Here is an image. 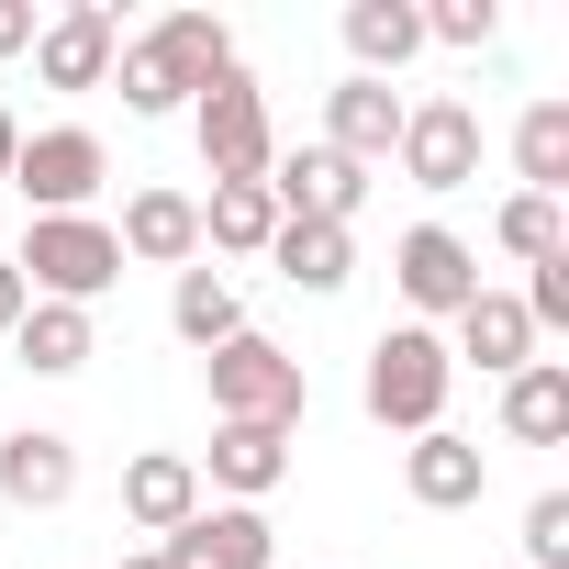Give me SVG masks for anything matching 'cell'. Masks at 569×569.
<instances>
[{
	"label": "cell",
	"mask_w": 569,
	"mask_h": 569,
	"mask_svg": "<svg viewBox=\"0 0 569 569\" xmlns=\"http://www.w3.org/2000/svg\"><path fill=\"white\" fill-rule=\"evenodd\" d=\"M223 68H234V34H223V12H168L157 34H134V46L112 57V79H123V112H146V123L190 112V101H201Z\"/></svg>",
	"instance_id": "1"
},
{
	"label": "cell",
	"mask_w": 569,
	"mask_h": 569,
	"mask_svg": "<svg viewBox=\"0 0 569 569\" xmlns=\"http://www.w3.org/2000/svg\"><path fill=\"white\" fill-rule=\"evenodd\" d=\"M447 391H458V358H447L436 325H391V336L369 347V380H358L369 425H391V436H436V425H447Z\"/></svg>",
	"instance_id": "2"
},
{
	"label": "cell",
	"mask_w": 569,
	"mask_h": 569,
	"mask_svg": "<svg viewBox=\"0 0 569 569\" xmlns=\"http://www.w3.org/2000/svg\"><path fill=\"white\" fill-rule=\"evenodd\" d=\"M201 380H212V425H279V436H302V413H313L302 358H291V347H268L257 325H246L234 347H212Z\"/></svg>",
	"instance_id": "3"
},
{
	"label": "cell",
	"mask_w": 569,
	"mask_h": 569,
	"mask_svg": "<svg viewBox=\"0 0 569 569\" xmlns=\"http://www.w3.org/2000/svg\"><path fill=\"white\" fill-rule=\"evenodd\" d=\"M12 268H23V291H34V302H79V313H90L112 279H123V246H112L101 212H46V223L23 234Z\"/></svg>",
	"instance_id": "4"
},
{
	"label": "cell",
	"mask_w": 569,
	"mask_h": 569,
	"mask_svg": "<svg viewBox=\"0 0 569 569\" xmlns=\"http://www.w3.org/2000/svg\"><path fill=\"white\" fill-rule=\"evenodd\" d=\"M190 134H201V168H212V179H268V157H279L268 90H257L246 68H223V79L190 101Z\"/></svg>",
	"instance_id": "5"
},
{
	"label": "cell",
	"mask_w": 569,
	"mask_h": 569,
	"mask_svg": "<svg viewBox=\"0 0 569 569\" xmlns=\"http://www.w3.org/2000/svg\"><path fill=\"white\" fill-rule=\"evenodd\" d=\"M391 279H402V302H413V325H458L491 279H480V246L469 234H447V223H413L402 246H391Z\"/></svg>",
	"instance_id": "6"
},
{
	"label": "cell",
	"mask_w": 569,
	"mask_h": 569,
	"mask_svg": "<svg viewBox=\"0 0 569 569\" xmlns=\"http://www.w3.org/2000/svg\"><path fill=\"white\" fill-rule=\"evenodd\" d=\"M101 179H112V146H101L90 123H46V134H23V157H12V190L34 201V223H46V212H90Z\"/></svg>",
	"instance_id": "7"
},
{
	"label": "cell",
	"mask_w": 569,
	"mask_h": 569,
	"mask_svg": "<svg viewBox=\"0 0 569 569\" xmlns=\"http://www.w3.org/2000/svg\"><path fill=\"white\" fill-rule=\"evenodd\" d=\"M402 179L413 190H469L480 179V112L469 101H402Z\"/></svg>",
	"instance_id": "8"
},
{
	"label": "cell",
	"mask_w": 569,
	"mask_h": 569,
	"mask_svg": "<svg viewBox=\"0 0 569 569\" xmlns=\"http://www.w3.org/2000/svg\"><path fill=\"white\" fill-rule=\"evenodd\" d=\"M268 201H279V223H358L369 168H347V157L313 134V146H291V157H268Z\"/></svg>",
	"instance_id": "9"
},
{
	"label": "cell",
	"mask_w": 569,
	"mask_h": 569,
	"mask_svg": "<svg viewBox=\"0 0 569 569\" xmlns=\"http://www.w3.org/2000/svg\"><path fill=\"white\" fill-rule=\"evenodd\" d=\"M112 57H123V23L101 12V0H68V12L34 23V79H46V90H101Z\"/></svg>",
	"instance_id": "10"
},
{
	"label": "cell",
	"mask_w": 569,
	"mask_h": 569,
	"mask_svg": "<svg viewBox=\"0 0 569 569\" xmlns=\"http://www.w3.org/2000/svg\"><path fill=\"white\" fill-rule=\"evenodd\" d=\"M190 469H201L223 502L257 513L279 480H291V436H279V425H212V458H190Z\"/></svg>",
	"instance_id": "11"
},
{
	"label": "cell",
	"mask_w": 569,
	"mask_h": 569,
	"mask_svg": "<svg viewBox=\"0 0 569 569\" xmlns=\"http://www.w3.org/2000/svg\"><path fill=\"white\" fill-rule=\"evenodd\" d=\"M325 146H336L347 168H391V146H402V90H391V79L325 90Z\"/></svg>",
	"instance_id": "12"
},
{
	"label": "cell",
	"mask_w": 569,
	"mask_h": 569,
	"mask_svg": "<svg viewBox=\"0 0 569 569\" xmlns=\"http://www.w3.org/2000/svg\"><path fill=\"white\" fill-rule=\"evenodd\" d=\"M157 558H168V569H268V513H246V502H201L179 536H157Z\"/></svg>",
	"instance_id": "13"
},
{
	"label": "cell",
	"mask_w": 569,
	"mask_h": 569,
	"mask_svg": "<svg viewBox=\"0 0 569 569\" xmlns=\"http://www.w3.org/2000/svg\"><path fill=\"white\" fill-rule=\"evenodd\" d=\"M112 246H123L134 268H190V257H201V201H190V190H134L123 223H112Z\"/></svg>",
	"instance_id": "14"
},
{
	"label": "cell",
	"mask_w": 569,
	"mask_h": 569,
	"mask_svg": "<svg viewBox=\"0 0 569 569\" xmlns=\"http://www.w3.org/2000/svg\"><path fill=\"white\" fill-rule=\"evenodd\" d=\"M480 480H491L480 436H447V425H436V436H413V447H402V491H413L425 513H469V502H480Z\"/></svg>",
	"instance_id": "15"
},
{
	"label": "cell",
	"mask_w": 569,
	"mask_h": 569,
	"mask_svg": "<svg viewBox=\"0 0 569 569\" xmlns=\"http://www.w3.org/2000/svg\"><path fill=\"white\" fill-rule=\"evenodd\" d=\"M79 491V447L57 425H23V436H0V502H23V513H57Z\"/></svg>",
	"instance_id": "16"
},
{
	"label": "cell",
	"mask_w": 569,
	"mask_h": 569,
	"mask_svg": "<svg viewBox=\"0 0 569 569\" xmlns=\"http://www.w3.org/2000/svg\"><path fill=\"white\" fill-rule=\"evenodd\" d=\"M458 369H480V380H513L525 358H536V325H525V302L513 291H480L469 313H458V347H447Z\"/></svg>",
	"instance_id": "17"
},
{
	"label": "cell",
	"mask_w": 569,
	"mask_h": 569,
	"mask_svg": "<svg viewBox=\"0 0 569 569\" xmlns=\"http://www.w3.org/2000/svg\"><path fill=\"white\" fill-rule=\"evenodd\" d=\"M201 513V469L179 458V447H146L134 469H123V525H146V536H179Z\"/></svg>",
	"instance_id": "18"
},
{
	"label": "cell",
	"mask_w": 569,
	"mask_h": 569,
	"mask_svg": "<svg viewBox=\"0 0 569 569\" xmlns=\"http://www.w3.org/2000/svg\"><path fill=\"white\" fill-rule=\"evenodd\" d=\"M347 57L358 79H402L425 57V0H347Z\"/></svg>",
	"instance_id": "19"
},
{
	"label": "cell",
	"mask_w": 569,
	"mask_h": 569,
	"mask_svg": "<svg viewBox=\"0 0 569 569\" xmlns=\"http://www.w3.org/2000/svg\"><path fill=\"white\" fill-rule=\"evenodd\" d=\"M268 268L291 279V291L325 302V291H347V279H358V234H347V223H279V234H268Z\"/></svg>",
	"instance_id": "20"
},
{
	"label": "cell",
	"mask_w": 569,
	"mask_h": 569,
	"mask_svg": "<svg viewBox=\"0 0 569 569\" xmlns=\"http://www.w3.org/2000/svg\"><path fill=\"white\" fill-rule=\"evenodd\" d=\"M12 358H23L34 380H79V369L101 358V336H90V313H79V302H34V313L12 325Z\"/></svg>",
	"instance_id": "21"
},
{
	"label": "cell",
	"mask_w": 569,
	"mask_h": 569,
	"mask_svg": "<svg viewBox=\"0 0 569 569\" xmlns=\"http://www.w3.org/2000/svg\"><path fill=\"white\" fill-rule=\"evenodd\" d=\"M502 436L513 447H558L569 436V358H525L502 380Z\"/></svg>",
	"instance_id": "22"
},
{
	"label": "cell",
	"mask_w": 569,
	"mask_h": 569,
	"mask_svg": "<svg viewBox=\"0 0 569 569\" xmlns=\"http://www.w3.org/2000/svg\"><path fill=\"white\" fill-rule=\"evenodd\" d=\"M168 325H179V347L212 358V347L246 336V302H234V279H223V268H179V279H168Z\"/></svg>",
	"instance_id": "23"
},
{
	"label": "cell",
	"mask_w": 569,
	"mask_h": 569,
	"mask_svg": "<svg viewBox=\"0 0 569 569\" xmlns=\"http://www.w3.org/2000/svg\"><path fill=\"white\" fill-rule=\"evenodd\" d=\"M268 234H279L268 179H212V201H201V246H223V257H268Z\"/></svg>",
	"instance_id": "24"
},
{
	"label": "cell",
	"mask_w": 569,
	"mask_h": 569,
	"mask_svg": "<svg viewBox=\"0 0 569 569\" xmlns=\"http://www.w3.org/2000/svg\"><path fill=\"white\" fill-rule=\"evenodd\" d=\"M513 179H525L536 201L569 190V101H525V123H513Z\"/></svg>",
	"instance_id": "25"
},
{
	"label": "cell",
	"mask_w": 569,
	"mask_h": 569,
	"mask_svg": "<svg viewBox=\"0 0 569 569\" xmlns=\"http://www.w3.org/2000/svg\"><path fill=\"white\" fill-rule=\"evenodd\" d=\"M491 234H502V257H525V268H536V257H558V246H569V212H558V201H536V190H513V201L491 212Z\"/></svg>",
	"instance_id": "26"
},
{
	"label": "cell",
	"mask_w": 569,
	"mask_h": 569,
	"mask_svg": "<svg viewBox=\"0 0 569 569\" xmlns=\"http://www.w3.org/2000/svg\"><path fill=\"white\" fill-rule=\"evenodd\" d=\"M502 34V0H436L425 12V46H458V57H480Z\"/></svg>",
	"instance_id": "27"
},
{
	"label": "cell",
	"mask_w": 569,
	"mask_h": 569,
	"mask_svg": "<svg viewBox=\"0 0 569 569\" xmlns=\"http://www.w3.org/2000/svg\"><path fill=\"white\" fill-rule=\"evenodd\" d=\"M525 569H569V491L525 502Z\"/></svg>",
	"instance_id": "28"
},
{
	"label": "cell",
	"mask_w": 569,
	"mask_h": 569,
	"mask_svg": "<svg viewBox=\"0 0 569 569\" xmlns=\"http://www.w3.org/2000/svg\"><path fill=\"white\" fill-rule=\"evenodd\" d=\"M0 57H34V0H0Z\"/></svg>",
	"instance_id": "29"
},
{
	"label": "cell",
	"mask_w": 569,
	"mask_h": 569,
	"mask_svg": "<svg viewBox=\"0 0 569 569\" xmlns=\"http://www.w3.org/2000/svg\"><path fill=\"white\" fill-rule=\"evenodd\" d=\"M23 313H34V291H23V268H12V257H0V336H12Z\"/></svg>",
	"instance_id": "30"
},
{
	"label": "cell",
	"mask_w": 569,
	"mask_h": 569,
	"mask_svg": "<svg viewBox=\"0 0 569 569\" xmlns=\"http://www.w3.org/2000/svg\"><path fill=\"white\" fill-rule=\"evenodd\" d=\"M12 157H23V112L0 101V179H12Z\"/></svg>",
	"instance_id": "31"
},
{
	"label": "cell",
	"mask_w": 569,
	"mask_h": 569,
	"mask_svg": "<svg viewBox=\"0 0 569 569\" xmlns=\"http://www.w3.org/2000/svg\"><path fill=\"white\" fill-rule=\"evenodd\" d=\"M112 569H168V558H157V547H134V558H112Z\"/></svg>",
	"instance_id": "32"
}]
</instances>
